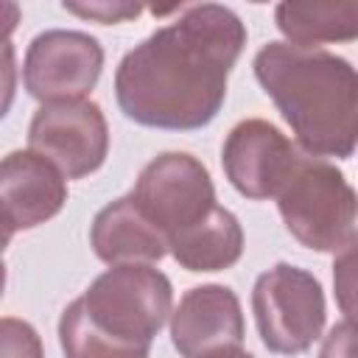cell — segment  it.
Here are the masks:
<instances>
[{
    "mask_svg": "<svg viewBox=\"0 0 358 358\" xmlns=\"http://www.w3.org/2000/svg\"><path fill=\"white\" fill-rule=\"evenodd\" d=\"M243 20L221 3L179 6L176 20L134 45L115 70L120 112L165 131H196L215 120L227 78L246 48Z\"/></svg>",
    "mask_w": 358,
    "mask_h": 358,
    "instance_id": "cell-1",
    "label": "cell"
},
{
    "mask_svg": "<svg viewBox=\"0 0 358 358\" xmlns=\"http://www.w3.org/2000/svg\"><path fill=\"white\" fill-rule=\"evenodd\" d=\"M255 78L313 159H350L358 137L355 67L324 48L266 42L252 62Z\"/></svg>",
    "mask_w": 358,
    "mask_h": 358,
    "instance_id": "cell-2",
    "label": "cell"
},
{
    "mask_svg": "<svg viewBox=\"0 0 358 358\" xmlns=\"http://www.w3.org/2000/svg\"><path fill=\"white\" fill-rule=\"evenodd\" d=\"M92 327L131 347H151L173 310L171 280L145 263L109 266L76 299Z\"/></svg>",
    "mask_w": 358,
    "mask_h": 358,
    "instance_id": "cell-3",
    "label": "cell"
},
{
    "mask_svg": "<svg viewBox=\"0 0 358 358\" xmlns=\"http://www.w3.org/2000/svg\"><path fill=\"white\" fill-rule=\"evenodd\" d=\"M277 210L291 238L313 252H344L355 243V190L327 159H299L277 193Z\"/></svg>",
    "mask_w": 358,
    "mask_h": 358,
    "instance_id": "cell-4",
    "label": "cell"
},
{
    "mask_svg": "<svg viewBox=\"0 0 358 358\" xmlns=\"http://www.w3.org/2000/svg\"><path fill=\"white\" fill-rule=\"evenodd\" d=\"M252 313L268 352L302 355L324 330L327 305L322 282L299 266L277 263L255 280Z\"/></svg>",
    "mask_w": 358,
    "mask_h": 358,
    "instance_id": "cell-5",
    "label": "cell"
},
{
    "mask_svg": "<svg viewBox=\"0 0 358 358\" xmlns=\"http://www.w3.org/2000/svg\"><path fill=\"white\" fill-rule=\"evenodd\" d=\"M131 199L168 241L215 207V185L201 159L187 151H165L140 171Z\"/></svg>",
    "mask_w": 358,
    "mask_h": 358,
    "instance_id": "cell-6",
    "label": "cell"
},
{
    "mask_svg": "<svg viewBox=\"0 0 358 358\" xmlns=\"http://www.w3.org/2000/svg\"><path fill=\"white\" fill-rule=\"evenodd\" d=\"M103 70V48L87 31L50 28L31 39L22 62V84L45 103L87 101Z\"/></svg>",
    "mask_w": 358,
    "mask_h": 358,
    "instance_id": "cell-7",
    "label": "cell"
},
{
    "mask_svg": "<svg viewBox=\"0 0 358 358\" xmlns=\"http://www.w3.org/2000/svg\"><path fill=\"white\" fill-rule=\"evenodd\" d=\"M28 148L59 168L64 179L95 173L109 154V123L95 101L45 103L28 126Z\"/></svg>",
    "mask_w": 358,
    "mask_h": 358,
    "instance_id": "cell-8",
    "label": "cell"
},
{
    "mask_svg": "<svg viewBox=\"0 0 358 358\" xmlns=\"http://www.w3.org/2000/svg\"><path fill=\"white\" fill-rule=\"evenodd\" d=\"M299 159L296 145L263 117L235 123L221 145V168L229 185L252 201L277 199Z\"/></svg>",
    "mask_w": 358,
    "mask_h": 358,
    "instance_id": "cell-9",
    "label": "cell"
},
{
    "mask_svg": "<svg viewBox=\"0 0 358 358\" xmlns=\"http://www.w3.org/2000/svg\"><path fill=\"white\" fill-rule=\"evenodd\" d=\"M243 336L241 299L229 285H196L185 291L171 310V344L179 358H201L221 347H241Z\"/></svg>",
    "mask_w": 358,
    "mask_h": 358,
    "instance_id": "cell-10",
    "label": "cell"
},
{
    "mask_svg": "<svg viewBox=\"0 0 358 358\" xmlns=\"http://www.w3.org/2000/svg\"><path fill=\"white\" fill-rule=\"evenodd\" d=\"M67 201V179L45 157L11 151L0 159V210L14 229H34L62 213Z\"/></svg>",
    "mask_w": 358,
    "mask_h": 358,
    "instance_id": "cell-11",
    "label": "cell"
},
{
    "mask_svg": "<svg viewBox=\"0 0 358 358\" xmlns=\"http://www.w3.org/2000/svg\"><path fill=\"white\" fill-rule=\"evenodd\" d=\"M90 246L98 260L109 266L159 263L168 255L165 235L143 215L131 193L101 207L90 227Z\"/></svg>",
    "mask_w": 358,
    "mask_h": 358,
    "instance_id": "cell-12",
    "label": "cell"
},
{
    "mask_svg": "<svg viewBox=\"0 0 358 358\" xmlns=\"http://www.w3.org/2000/svg\"><path fill=\"white\" fill-rule=\"evenodd\" d=\"M171 257L187 271H224L243 255V227L227 207H213L199 224L168 238Z\"/></svg>",
    "mask_w": 358,
    "mask_h": 358,
    "instance_id": "cell-13",
    "label": "cell"
},
{
    "mask_svg": "<svg viewBox=\"0 0 358 358\" xmlns=\"http://www.w3.org/2000/svg\"><path fill=\"white\" fill-rule=\"evenodd\" d=\"M274 22L285 42L296 48H319L327 42H352L358 36L355 6H319V3H277Z\"/></svg>",
    "mask_w": 358,
    "mask_h": 358,
    "instance_id": "cell-14",
    "label": "cell"
},
{
    "mask_svg": "<svg viewBox=\"0 0 358 358\" xmlns=\"http://www.w3.org/2000/svg\"><path fill=\"white\" fill-rule=\"evenodd\" d=\"M59 347L64 358H148L151 347H131L109 338L87 322L76 299L62 310L59 319Z\"/></svg>",
    "mask_w": 358,
    "mask_h": 358,
    "instance_id": "cell-15",
    "label": "cell"
},
{
    "mask_svg": "<svg viewBox=\"0 0 358 358\" xmlns=\"http://www.w3.org/2000/svg\"><path fill=\"white\" fill-rule=\"evenodd\" d=\"M0 358H45V347L34 324L17 316H0Z\"/></svg>",
    "mask_w": 358,
    "mask_h": 358,
    "instance_id": "cell-16",
    "label": "cell"
},
{
    "mask_svg": "<svg viewBox=\"0 0 358 358\" xmlns=\"http://www.w3.org/2000/svg\"><path fill=\"white\" fill-rule=\"evenodd\" d=\"M67 14H76L81 20H92L101 25H117L129 22L143 14V6L129 3V0H84V3H62Z\"/></svg>",
    "mask_w": 358,
    "mask_h": 358,
    "instance_id": "cell-17",
    "label": "cell"
},
{
    "mask_svg": "<svg viewBox=\"0 0 358 358\" xmlns=\"http://www.w3.org/2000/svg\"><path fill=\"white\" fill-rule=\"evenodd\" d=\"M17 95V50L11 42H0V120L11 112Z\"/></svg>",
    "mask_w": 358,
    "mask_h": 358,
    "instance_id": "cell-18",
    "label": "cell"
},
{
    "mask_svg": "<svg viewBox=\"0 0 358 358\" xmlns=\"http://www.w3.org/2000/svg\"><path fill=\"white\" fill-rule=\"evenodd\" d=\"M319 358H355V330H352V319L338 322L336 327H330V333L322 341Z\"/></svg>",
    "mask_w": 358,
    "mask_h": 358,
    "instance_id": "cell-19",
    "label": "cell"
},
{
    "mask_svg": "<svg viewBox=\"0 0 358 358\" xmlns=\"http://www.w3.org/2000/svg\"><path fill=\"white\" fill-rule=\"evenodd\" d=\"M14 224L8 221V215L0 210V257H3V252H6V246L11 243V238H14Z\"/></svg>",
    "mask_w": 358,
    "mask_h": 358,
    "instance_id": "cell-20",
    "label": "cell"
},
{
    "mask_svg": "<svg viewBox=\"0 0 358 358\" xmlns=\"http://www.w3.org/2000/svg\"><path fill=\"white\" fill-rule=\"evenodd\" d=\"M201 358H255V355L241 350V347H221V350H213V352H207Z\"/></svg>",
    "mask_w": 358,
    "mask_h": 358,
    "instance_id": "cell-21",
    "label": "cell"
},
{
    "mask_svg": "<svg viewBox=\"0 0 358 358\" xmlns=\"http://www.w3.org/2000/svg\"><path fill=\"white\" fill-rule=\"evenodd\" d=\"M3 291H6V263L0 257V299H3Z\"/></svg>",
    "mask_w": 358,
    "mask_h": 358,
    "instance_id": "cell-22",
    "label": "cell"
}]
</instances>
